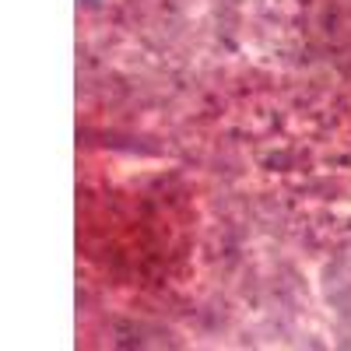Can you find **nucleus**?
<instances>
[]
</instances>
